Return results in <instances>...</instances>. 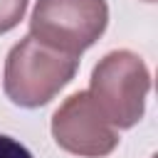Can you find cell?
Listing matches in <instances>:
<instances>
[{"instance_id": "obj_1", "label": "cell", "mask_w": 158, "mask_h": 158, "mask_svg": "<svg viewBox=\"0 0 158 158\" xmlns=\"http://www.w3.org/2000/svg\"><path fill=\"white\" fill-rule=\"evenodd\" d=\"M77 69L79 57L57 52L27 35L7 52L2 89L15 106L37 109L49 104L74 79Z\"/></svg>"}, {"instance_id": "obj_7", "label": "cell", "mask_w": 158, "mask_h": 158, "mask_svg": "<svg viewBox=\"0 0 158 158\" xmlns=\"http://www.w3.org/2000/svg\"><path fill=\"white\" fill-rule=\"evenodd\" d=\"M143 2H156V0H143Z\"/></svg>"}, {"instance_id": "obj_4", "label": "cell", "mask_w": 158, "mask_h": 158, "mask_svg": "<svg viewBox=\"0 0 158 158\" xmlns=\"http://www.w3.org/2000/svg\"><path fill=\"white\" fill-rule=\"evenodd\" d=\"M57 146L79 158H104L118 146V131L104 118L89 91H77L62 101L52 116Z\"/></svg>"}, {"instance_id": "obj_3", "label": "cell", "mask_w": 158, "mask_h": 158, "mask_svg": "<svg viewBox=\"0 0 158 158\" xmlns=\"http://www.w3.org/2000/svg\"><path fill=\"white\" fill-rule=\"evenodd\" d=\"M106 25V0H37L30 35L57 52L79 57L104 35Z\"/></svg>"}, {"instance_id": "obj_2", "label": "cell", "mask_w": 158, "mask_h": 158, "mask_svg": "<svg viewBox=\"0 0 158 158\" xmlns=\"http://www.w3.org/2000/svg\"><path fill=\"white\" fill-rule=\"evenodd\" d=\"M148 91L151 72L131 49L104 54L91 72L89 96L114 128H133L143 118Z\"/></svg>"}, {"instance_id": "obj_5", "label": "cell", "mask_w": 158, "mask_h": 158, "mask_svg": "<svg viewBox=\"0 0 158 158\" xmlns=\"http://www.w3.org/2000/svg\"><path fill=\"white\" fill-rule=\"evenodd\" d=\"M27 0H0V35L10 32L25 17Z\"/></svg>"}, {"instance_id": "obj_6", "label": "cell", "mask_w": 158, "mask_h": 158, "mask_svg": "<svg viewBox=\"0 0 158 158\" xmlns=\"http://www.w3.org/2000/svg\"><path fill=\"white\" fill-rule=\"evenodd\" d=\"M0 158H32V153L20 141L0 133Z\"/></svg>"}]
</instances>
